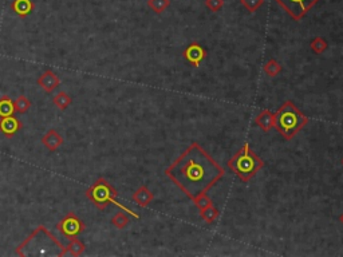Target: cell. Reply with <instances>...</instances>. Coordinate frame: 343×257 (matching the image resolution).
Masks as SVG:
<instances>
[{
    "instance_id": "cell-1",
    "label": "cell",
    "mask_w": 343,
    "mask_h": 257,
    "mask_svg": "<svg viewBox=\"0 0 343 257\" xmlns=\"http://www.w3.org/2000/svg\"><path fill=\"white\" fill-rule=\"evenodd\" d=\"M165 175L192 201L225 175V169L197 142L190 143L165 169Z\"/></svg>"
},
{
    "instance_id": "cell-2",
    "label": "cell",
    "mask_w": 343,
    "mask_h": 257,
    "mask_svg": "<svg viewBox=\"0 0 343 257\" xmlns=\"http://www.w3.org/2000/svg\"><path fill=\"white\" fill-rule=\"evenodd\" d=\"M307 124L308 118L291 101L284 102L275 114V128L287 141L295 137Z\"/></svg>"
},
{
    "instance_id": "cell-3",
    "label": "cell",
    "mask_w": 343,
    "mask_h": 257,
    "mask_svg": "<svg viewBox=\"0 0 343 257\" xmlns=\"http://www.w3.org/2000/svg\"><path fill=\"white\" fill-rule=\"evenodd\" d=\"M227 165L240 181L248 182L264 166V162L251 149L248 143H244L237 150L236 154L228 161Z\"/></svg>"
},
{
    "instance_id": "cell-4",
    "label": "cell",
    "mask_w": 343,
    "mask_h": 257,
    "mask_svg": "<svg viewBox=\"0 0 343 257\" xmlns=\"http://www.w3.org/2000/svg\"><path fill=\"white\" fill-rule=\"evenodd\" d=\"M85 196L93 202L94 207L99 211H105L110 204H114L118 197V190L107 179L98 178L90 188L85 192Z\"/></svg>"
},
{
    "instance_id": "cell-5",
    "label": "cell",
    "mask_w": 343,
    "mask_h": 257,
    "mask_svg": "<svg viewBox=\"0 0 343 257\" xmlns=\"http://www.w3.org/2000/svg\"><path fill=\"white\" fill-rule=\"evenodd\" d=\"M294 20L300 22L319 0H275Z\"/></svg>"
},
{
    "instance_id": "cell-6",
    "label": "cell",
    "mask_w": 343,
    "mask_h": 257,
    "mask_svg": "<svg viewBox=\"0 0 343 257\" xmlns=\"http://www.w3.org/2000/svg\"><path fill=\"white\" fill-rule=\"evenodd\" d=\"M56 229L59 230L62 236H65L66 239H71V237H78L79 234L84 233L86 229V225L81 218H79L74 212H69L62 220L56 224Z\"/></svg>"
},
{
    "instance_id": "cell-7",
    "label": "cell",
    "mask_w": 343,
    "mask_h": 257,
    "mask_svg": "<svg viewBox=\"0 0 343 257\" xmlns=\"http://www.w3.org/2000/svg\"><path fill=\"white\" fill-rule=\"evenodd\" d=\"M184 58L193 67H200V64L203 63L207 58V50L200 43L193 42V43L188 44V47L184 50Z\"/></svg>"
},
{
    "instance_id": "cell-8",
    "label": "cell",
    "mask_w": 343,
    "mask_h": 257,
    "mask_svg": "<svg viewBox=\"0 0 343 257\" xmlns=\"http://www.w3.org/2000/svg\"><path fill=\"white\" fill-rule=\"evenodd\" d=\"M22 128H23L22 121L16 118L15 115L0 118V133L5 138H14Z\"/></svg>"
},
{
    "instance_id": "cell-9",
    "label": "cell",
    "mask_w": 343,
    "mask_h": 257,
    "mask_svg": "<svg viewBox=\"0 0 343 257\" xmlns=\"http://www.w3.org/2000/svg\"><path fill=\"white\" fill-rule=\"evenodd\" d=\"M37 83H38V86L42 88V90H44V91L50 94V92L54 91L55 88L59 87L60 79L59 77L54 73V71H51V70H47V71H44V73L39 75Z\"/></svg>"
},
{
    "instance_id": "cell-10",
    "label": "cell",
    "mask_w": 343,
    "mask_h": 257,
    "mask_svg": "<svg viewBox=\"0 0 343 257\" xmlns=\"http://www.w3.org/2000/svg\"><path fill=\"white\" fill-rule=\"evenodd\" d=\"M42 145L46 147L47 150L50 152H55L58 150L62 145H63V137L60 135V133L55 128L48 130L44 135L42 137Z\"/></svg>"
},
{
    "instance_id": "cell-11",
    "label": "cell",
    "mask_w": 343,
    "mask_h": 257,
    "mask_svg": "<svg viewBox=\"0 0 343 257\" xmlns=\"http://www.w3.org/2000/svg\"><path fill=\"white\" fill-rule=\"evenodd\" d=\"M255 124L259 126L263 131L268 133L269 130L275 128V114L268 109H263L259 114L256 115Z\"/></svg>"
},
{
    "instance_id": "cell-12",
    "label": "cell",
    "mask_w": 343,
    "mask_h": 257,
    "mask_svg": "<svg viewBox=\"0 0 343 257\" xmlns=\"http://www.w3.org/2000/svg\"><path fill=\"white\" fill-rule=\"evenodd\" d=\"M131 200L141 208H146L154 200V194L146 185H141L131 196Z\"/></svg>"
},
{
    "instance_id": "cell-13",
    "label": "cell",
    "mask_w": 343,
    "mask_h": 257,
    "mask_svg": "<svg viewBox=\"0 0 343 257\" xmlns=\"http://www.w3.org/2000/svg\"><path fill=\"white\" fill-rule=\"evenodd\" d=\"M34 7L35 5H34L33 0H14L12 4H11L12 11L20 18L28 16L34 11Z\"/></svg>"
},
{
    "instance_id": "cell-14",
    "label": "cell",
    "mask_w": 343,
    "mask_h": 257,
    "mask_svg": "<svg viewBox=\"0 0 343 257\" xmlns=\"http://www.w3.org/2000/svg\"><path fill=\"white\" fill-rule=\"evenodd\" d=\"M85 249H86L85 244L78 237H71L70 239V244L66 247V255L78 257L85 252Z\"/></svg>"
},
{
    "instance_id": "cell-15",
    "label": "cell",
    "mask_w": 343,
    "mask_h": 257,
    "mask_svg": "<svg viewBox=\"0 0 343 257\" xmlns=\"http://www.w3.org/2000/svg\"><path fill=\"white\" fill-rule=\"evenodd\" d=\"M15 113H16V111H15L14 101H12L8 95L1 96V98H0V118L14 115Z\"/></svg>"
},
{
    "instance_id": "cell-16",
    "label": "cell",
    "mask_w": 343,
    "mask_h": 257,
    "mask_svg": "<svg viewBox=\"0 0 343 257\" xmlns=\"http://www.w3.org/2000/svg\"><path fill=\"white\" fill-rule=\"evenodd\" d=\"M52 103L59 109V110H66L71 103H73V98L65 91H59L54 98H52Z\"/></svg>"
},
{
    "instance_id": "cell-17",
    "label": "cell",
    "mask_w": 343,
    "mask_h": 257,
    "mask_svg": "<svg viewBox=\"0 0 343 257\" xmlns=\"http://www.w3.org/2000/svg\"><path fill=\"white\" fill-rule=\"evenodd\" d=\"M129 216H128V213L124 211L117 212L112 218L113 226H116L117 229H125L126 226L129 225Z\"/></svg>"
},
{
    "instance_id": "cell-18",
    "label": "cell",
    "mask_w": 343,
    "mask_h": 257,
    "mask_svg": "<svg viewBox=\"0 0 343 257\" xmlns=\"http://www.w3.org/2000/svg\"><path fill=\"white\" fill-rule=\"evenodd\" d=\"M200 214H201V218H203L207 224H214V221L217 220L218 209L212 204L211 207L205 208L203 211H200Z\"/></svg>"
},
{
    "instance_id": "cell-19",
    "label": "cell",
    "mask_w": 343,
    "mask_h": 257,
    "mask_svg": "<svg viewBox=\"0 0 343 257\" xmlns=\"http://www.w3.org/2000/svg\"><path fill=\"white\" fill-rule=\"evenodd\" d=\"M263 70H264V73L267 74L268 77L275 78V77H278L279 74L282 73V66H280V63H279L278 60L274 59V58H271V59L264 64Z\"/></svg>"
},
{
    "instance_id": "cell-20",
    "label": "cell",
    "mask_w": 343,
    "mask_h": 257,
    "mask_svg": "<svg viewBox=\"0 0 343 257\" xmlns=\"http://www.w3.org/2000/svg\"><path fill=\"white\" fill-rule=\"evenodd\" d=\"M15 103V111L18 113V114H26L28 110H30V107H31V102H30V99H28L26 95H19L16 99L14 101Z\"/></svg>"
},
{
    "instance_id": "cell-21",
    "label": "cell",
    "mask_w": 343,
    "mask_h": 257,
    "mask_svg": "<svg viewBox=\"0 0 343 257\" xmlns=\"http://www.w3.org/2000/svg\"><path fill=\"white\" fill-rule=\"evenodd\" d=\"M310 47H311V51H312L314 54H318V55H320V54H323V52L327 50L329 43H327V41H326V39H323L322 37H316V38H314L312 41H311Z\"/></svg>"
},
{
    "instance_id": "cell-22",
    "label": "cell",
    "mask_w": 343,
    "mask_h": 257,
    "mask_svg": "<svg viewBox=\"0 0 343 257\" xmlns=\"http://www.w3.org/2000/svg\"><path fill=\"white\" fill-rule=\"evenodd\" d=\"M148 5L156 14H163L171 5V0H148Z\"/></svg>"
},
{
    "instance_id": "cell-23",
    "label": "cell",
    "mask_w": 343,
    "mask_h": 257,
    "mask_svg": "<svg viewBox=\"0 0 343 257\" xmlns=\"http://www.w3.org/2000/svg\"><path fill=\"white\" fill-rule=\"evenodd\" d=\"M193 202H195L196 208H197L199 211H203V209L211 207V205L214 204V201H212V200H211V198L207 196V193H203V194L197 196V197L193 200Z\"/></svg>"
},
{
    "instance_id": "cell-24",
    "label": "cell",
    "mask_w": 343,
    "mask_h": 257,
    "mask_svg": "<svg viewBox=\"0 0 343 257\" xmlns=\"http://www.w3.org/2000/svg\"><path fill=\"white\" fill-rule=\"evenodd\" d=\"M240 3L246 7L250 12H256L263 5L264 0H240Z\"/></svg>"
},
{
    "instance_id": "cell-25",
    "label": "cell",
    "mask_w": 343,
    "mask_h": 257,
    "mask_svg": "<svg viewBox=\"0 0 343 257\" xmlns=\"http://www.w3.org/2000/svg\"><path fill=\"white\" fill-rule=\"evenodd\" d=\"M205 5L212 12H218L224 7V0H205Z\"/></svg>"
},
{
    "instance_id": "cell-26",
    "label": "cell",
    "mask_w": 343,
    "mask_h": 257,
    "mask_svg": "<svg viewBox=\"0 0 343 257\" xmlns=\"http://www.w3.org/2000/svg\"><path fill=\"white\" fill-rule=\"evenodd\" d=\"M339 222H341V224L343 225V213H342V214H341V216H339Z\"/></svg>"
},
{
    "instance_id": "cell-27",
    "label": "cell",
    "mask_w": 343,
    "mask_h": 257,
    "mask_svg": "<svg viewBox=\"0 0 343 257\" xmlns=\"http://www.w3.org/2000/svg\"><path fill=\"white\" fill-rule=\"evenodd\" d=\"M341 162H342V165H343V158H342V161H341Z\"/></svg>"
}]
</instances>
